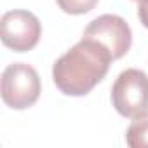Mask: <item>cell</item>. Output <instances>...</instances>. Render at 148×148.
Wrapping results in <instances>:
<instances>
[{
  "label": "cell",
  "mask_w": 148,
  "mask_h": 148,
  "mask_svg": "<svg viewBox=\"0 0 148 148\" xmlns=\"http://www.w3.org/2000/svg\"><path fill=\"white\" fill-rule=\"evenodd\" d=\"M112 54L99 42L82 37L52 66V80L66 96L89 94L108 73Z\"/></svg>",
  "instance_id": "cell-1"
},
{
  "label": "cell",
  "mask_w": 148,
  "mask_h": 148,
  "mask_svg": "<svg viewBox=\"0 0 148 148\" xmlns=\"http://www.w3.org/2000/svg\"><path fill=\"white\" fill-rule=\"evenodd\" d=\"M42 92L40 77L33 66L26 63L9 64L0 80V94L12 110H26L37 103Z\"/></svg>",
  "instance_id": "cell-2"
},
{
  "label": "cell",
  "mask_w": 148,
  "mask_h": 148,
  "mask_svg": "<svg viewBox=\"0 0 148 148\" xmlns=\"http://www.w3.org/2000/svg\"><path fill=\"white\" fill-rule=\"evenodd\" d=\"M112 105L125 119H138L148 113V75L143 70L127 68L112 87Z\"/></svg>",
  "instance_id": "cell-3"
},
{
  "label": "cell",
  "mask_w": 148,
  "mask_h": 148,
  "mask_svg": "<svg viewBox=\"0 0 148 148\" xmlns=\"http://www.w3.org/2000/svg\"><path fill=\"white\" fill-rule=\"evenodd\" d=\"M0 35L5 47L12 49L14 52H28L38 44L42 25L33 12L14 9L2 16Z\"/></svg>",
  "instance_id": "cell-4"
},
{
  "label": "cell",
  "mask_w": 148,
  "mask_h": 148,
  "mask_svg": "<svg viewBox=\"0 0 148 148\" xmlns=\"http://www.w3.org/2000/svg\"><path fill=\"white\" fill-rule=\"evenodd\" d=\"M82 37L92 38V40L99 42L103 47H106L108 52L112 54L113 61L125 56L132 44L131 26L127 25V21L124 18H120L117 14H103V16L92 19L86 26Z\"/></svg>",
  "instance_id": "cell-5"
},
{
  "label": "cell",
  "mask_w": 148,
  "mask_h": 148,
  "mask_svg": "<svg viewBox=\"0 0 148 148\" xmlns=\"http://www.w3.org/2000/svg\"><path fill=\"white\" fill-rule=\"evenodd\" d=\"M125 143L131 148L148 146V113L134 119V122L125 131Z\"/></svg>",
  "instance_id": "cell-6"
},
{
  "label": "cell",
  "mask_w": 148,
  "mask_h": 148,
  "mask_svg": "<svg viewBox=\"0 0 148 148\" xmlns=\"http://www.w3.org/2000/svg\"><path fill=\"white\" fill-rule=\"evenodd\" d=\"M59 9L66 14H73V16H80V14H87L91 12L99 0H56Z\"/></svg>",
  "instance_id": "cell-7"
},
{
  "label": "cell",
  "mask_w": 148,
  "mask_h": 148,
  "mask_svg": "<svg viewBox=\"0 0 148 148\" xmlns=\"http://www.w3.org/2000/svg\"><path fill=\"white\" fill-rule=\"evenodd\" d=\"M138 18L139 23L148 30V0H138Z\"/></svg>",
  "instance_id": "cell-8"
}]
</instances>
